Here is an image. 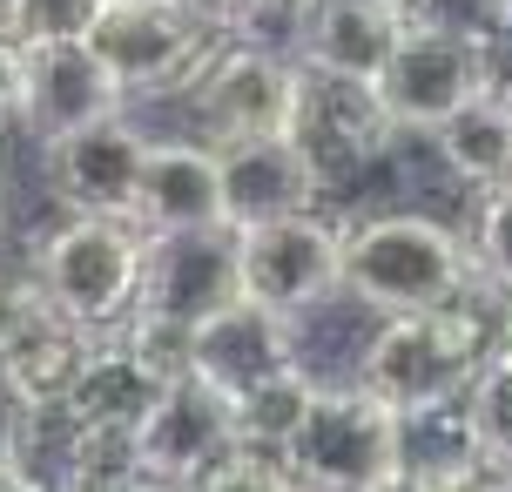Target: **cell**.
<instances>
[{
  "mask_svg": "<svg viewBox=\"0 0 512 492\" xmlns=\"http://www.w3.org/2000/svg\"><path fill=\"white\" fill-rule=\"evenodd\" d=\"M499 351V290L479 304H445V311H405L384 317L371 344L358 351V385L384 398L405 418H452L465 391L479 385L486 358Z\"/></svg>",
  "mask_w": 512,
  "mask_h": 492,
  "instance_id": "6da1fadb",
  "label": "cell"
},
{
  "mask_svg": "<svg viewBox=\"0 0 512 492\" xmlns=\"http://www.w3.org/2000/svg\"><path fill=\"white\" fill-rule=\"evenodd\" d=\"M472 284H479L472 243L438 216L398 209V216H371L344 236V290L378 317L445 311Z\"/></svg>",
  "mask_w": 512,
  "mask_h": 492,
  "instance_id": "7a4b0ae2",
  "label": "cell"
},
{
  "mask_svg": "<svg viewBox=\"0 0 512 492\" xmlns=\"http://www.w3.org/2000/svg\"><path fill=\"white\" fill-rule=\"evenodd\" d=\"M81 41L128 102H162V95H189L230 34L196 0H102Z\"/></svg>",
  "mask_w": 512,
  "mask_h": 492,
  "instance_id": "3957f363",
  "label": "cell"
},
{
  "mask_svg": "<svg viewBox=\"0 0 512 492\" xmlns=\"http://www.w3.org/2000/svg\"><path fill=\"white\" fill-rule=\"evenodd\" d=\"M149 236L115 216H68L34 243V290L81 331H122L142 304Z\"/></svg>",
  "mask_w": 512,
  "mask_h": 492,
  "instance_id": "277c9868",
  "label": "cell"
},
{
  "mask_svg": "<svg viewBox=\"0 0 512 492\" xmlns=\"http://www.w3.org/2000/svg\"><path fill=\"white\" fill-rule=\"evenodd\" d=\"M411 425L364 385H324L304 412L297 439L283 445V466L304 492H384L405 479Z\"/></svg>",
  "mask_w": 512,
  "mask_h": 492,
  "instance_id": "5b68a950",
  "label": "cell"
},
{
  "mask_svg": "<svg viewBox=\"0 0 512 492\" xmlns=\"http://www.w3.org/2000/svg\"><path fill=\"white\" fill-rule=\"evenodd\" d=\"M196 142L230 149V142H263V135H297L304 115V68H290L283 54L256 41H223L203 81L189 88Z\"/></svg>",
  "mask_w": 512,
  "mask_h": 492,
  "instance_id": "8992f818",
  "label": "cell"
},
{
  "mask_svg": "<svg viewBox=\"0 0 512 492\" xmlns=\"http://www.w3.org/2000/svg\"><path fill=\"white\" fill-rule=\"evenodd\" d=\"M135 472L155 479V486H176V492H196L209 472L230 459L243 445V425H236V398L223 385H209L196 371H182L162 385L142 425H135Z\"/></svg>",
  "mask_w": 512,
  "mask_h": 492,
  "instance_id": "52a82bcc",
  "label": "cell"
},
{
  "mask_svg": "<svg viewBox=\"0 0 512 492\" xmlns=\"http://www.w3.org/2000/svg\"><path fill=\"white\" fill-rule=\"evenodd\" d=\"M344 236L331 216H283V223H263V230L236 236V257H243V297L263 304L277 317H310L317 304H331L344 290Z\"/></svg>",
  "mask_w": 512,
  "mask_h": 492,
  "instance_id": "ba28073f",
  "label": "cell"
},
{
  "mask_svg": "<svg viewBox=\"0 0 512 492\" xmlns=\"http://www.w3.org/2000/svg\"><path fill=\"white\" fill-rule=\"evenodd\" d=\"M486 88H499L492 81V48H472L459 34H432V27H405L391 61H384L378 108L391 115L398 135H438Z\"/></svg>",
  "mask_w": 512,
  "mask_h": 492,
  "instance_id": "9c48e42d",
  "label": "cell"
},
{
  "mask_svg": "<svg viewBox=\"0 0 512 492\" xmlns=\"http://www.w3.org/2000/svg\"><path fill=\"white\" fill-rule=\"evenodd\" d=\"M243 304V257H236V230H182V236H149V270H142V304L196 331L209 317Z\"/></svg>",
  "mask_w": 512,
  "mask_h": 492,
  "instance_id": "30bf717a",
  "label": "cell"
},
{
  "mask_svg": "<svg viewBox=\"0 0 512 492\" xmlns=\"http://www.w3.org/2000/svg\"><path fill=\"white\" fill-rule=\"evenodd\" d=\"M142 162H149V135L128 115H108L95 129L68 135L48 149V182L54 203L68 216H115L135 223V189H142Z\"/></svg>",
  "mask_w": 512,
  "mask_h": 492,
  "instance_id": "8fae6325",
  "label": "cell"
},
{
  "mask_svg": "<svg viewBox=\"0 0 512 492\" xmlns=\"http://www.w3.org/2000/svg\"><path fill=\"white\" fill-rule=\"evenodd\" d=\"M27 48V41H21ZM122 88L102 61L88 54V41H34L27 48V88H21V129L34 142H68V135L95 129L108 115H122Z\"/></svg>",
  "mask_w": 512,
  "mask_h": 492,
  "instance_id": "7c38bea8",
  "label": "cell"
},
{
  "mask_svg": "<svg viewBox=\"0 0 512 492\" xmlns=\"http://www.w3.org/2000/svg\"><path fill=\"white\" fill-rule=\"evenodd\" d=\"M391 142H398V129H391V115L378 108V88H351V81L304 75L297 149L310 156V169H317V182H324V189L364 176V169H371Z\"/></svg>",
  "mask_w": 512,
  "mask_h": 492,
  "instance_id": "4fadbf2b",
  "label": "cell"
},
{
  "mask_svg": "<svg viewBox=\"0 0 512 492\" xmlns=\"http://www.w3.org/2000/svg\"><path fill=\"white\" fill-rule=\"evenodd\" d=\"M398 34H405V14H398L391 0H304V7H297L304 75H324V81L378 88Z\"/></svg>",
  "mask_w": 512,
  "mask_h": 492,
  "instance_id": "5bb4252c",
  "label": "cell"
},
{
  "mask_svg": "<svg viewBox=\"0 0 512 492\" xmlns=\"http://www.w3.org/2000/svg\"><path fill=\"white\" fill-rule=\"evenodd\" d=\"M223 162V230H263L283 216L317 209L324 182L310 169V156L297 149V135H263V142H230L216 149Z\"/></svg>",
  "mask_w": 512,
  "mask_h": 492,
  "instance_id": "9a60e30c",
  "label": "cell"
},
{
  "mask_svg": "<svg viewBox=\"0 0 512 492\" xmlns=\"http://www.w3.org/2000/svg\"><path fill=\"white\" fill-rule=\"evenodd\" d=\"M283 364H297V324L250 304V297L189 331V371L209 378V385H223L230 398L256 391L263 378H277Z\"/></svg>",
  "mask_w": 512,
  "mask_h": 492,
  "instance_id": "2e32d148",
  "label": "cell"
},
{
  "mask_svg": "<svg viewBox=\"0 0 512 492\" xmlns=\"http://www.w3.org/2000/svg\"><path fill=\"white\" fill-rule=\"evenodd\" d=\"M223 223V162L209 142H149L142 189H135V230L182 236Z\"/></svg>",
  "mask_w": 512,
  "mask_h": 492,
  "instance_id": "e0dca14e",
  "label": "cell"
},
{
  "mask_svg": "<svg viewBox=\"0 0 512 492\" xmlns=\"http://www.w3.org/2000/svg\"><path fill=\"white\" fill-rule=\"evenodd\" d=\"M95 358V331H81L41 297V311L27 317V331L0 351V391L14 412H48V405H68L81 385V371Z\"/></svg>",
  "mask_w": 512,
  "mask_h": 492,
  "instance_id": "ac0fdd59",
  "label": "cell"
},
{
  "mask_svg": "<svg viewBox=\"0 0 512 492\" xmlns=\"http://www.w3.org/2000/svg\"><path fill=\"white\" fill-rule=\"evenodd\" d=\"M155 398H162V378L108 331V344H95V358L81 371L68 412H75L88 432H128V439H135V425H142V412H149Z\"/></svg>",
  "mask_w": 512,
  "mask_h": 492,
  "instance_id": "d6986e66",
  "label": "cell"
},
{
  "mask_svg": "<svg viewBox=\"0 0 512 492\" xmlns=\"http://www.w3.org/2000/svg\"><path fill=\"white\" fill-rule=\"evenodd\" d=\"M432 142H438V162L472 189L512 182V88H486L479 102H465Z\"/></svg>",
  "mask_w": 512,
  "mask_h": 492,
  "instance_id": "ffe728a7",
  "label": "cell"
},
{
  "mask_svg": "<svg viewBox=\"0 0 512 492\" xmlns=\"http://www.w3.org/2000/svg\"><path fill=\"white\" fill-rule=\"evenodd\" d=\"M317 378H310L304 364H283L277 378H263L256 391H243L236 398V425H243V445H256V452H277L297 439V425H304V412L317 405Z\"/></svg>",
  "mask_w": 512,
  "mask_h": 492,
  "instance_id": "44dd1931",
  "label": "cell"
},
{
  "mask_svg": "<svg viewBox=\"0 0 512 492\" xmlns=\"http://www.w3.org/2000/svg\"><path fill=\"white\" fill-rule=\"evenodd\" d=\"M459 418H465V432H472V445H479V459L512 466V344L486 358L479 385L465 391Z\"/></svg>",
  "mask_w": 512,
  "mask_h": 492,
  "instance_id": "7402d4cb",
  "label": "cell"
},
{
  "mask_svg": "<svg viewBox=\"0 0 512 492\" xmlns=\"http://www.w3.org/2000/svg\"><path fill=\"white\" fill-rule=\"evenodd\" d=\"M512 0H398L405 27H432V34H459L472 48H499Z\"/></svg>",
  "mask_w": 512,
  "mask_h": 492,
  "instance_id": "603a6c76",
  "label": "cell"
},
{
  "mask_svg": "<svg viewBox=\"0 0 512 492\" xmlns=\"http://www.w3.org/2000/svg\"><path fill=\"white\" fill-rule=\"evenodd\" d=\"M472 263L492 290L512 297V182L479 196V216H472Z\"/></svg>",
  "mask_w": 512,
  "mask_h": 492,
  "instance_id": "cb8c5ba5",
  "label": "cell"
},
{
  "mask_svg": "<svg viewBox=\"0 0 512 492\" xmlns=\"http://www.w3.org/2000/svg\"><path fill=\"white\" fill-rule=\"evenodd\" d=\"M196 492H304L297 486V472L283 466L277 452H256V445H236L223 466L209 472Z\"/></svg>",
  "mask_w": 512,
  "mask_h": 492,
  "instance_id": "d4e9b609",
  "label": "cell"
},
{
  "mask_svg": "<svg viewBox=\"0 0 512 492\" xmlns=\"http://www.w3.org/2000/svg\"><path fill=\"white\" fill-rule=\"evenodd\" d=\"M102 14V0H21L14 14V41H81Z\"/></svg>",
  "mask_w": 512,
  "mask_h": 492,
  "instance_id": "484cf974",
  "label": "cell"
},
{
  "mask_svg": "<svg viewBox=\"0 0 512 492\" xmlns=\"http://www.w3.org/2000/svg\"><path fill=\"white\" fill-rule=\"evenodd\" d=\"M209 21L223 27V34H236L243 41V27L250 21H270V14H290V7H304V0H196Z\"/></svg>",
  "mask_w": 512,
  "mask_h": 492,
  "instance_id": "4316f807",
  "label": "cell"
},
{
  "mask_svg": "<svg viewBox=\"0 0 512 492\" xmlns=\"http://www.w3.org/2000/svg\"><path fill=\"white\" fill-rule=\"evenodd\" d=\"M21 88H27V48L0 34V122H21Z\"/></svg>",
  "mask_w": 512,
  "mask_h": 492,
  "instance_id": "83f0119b",
  "label": "cell"
},
{
  "mask_svg": "<svg viewBox=\"0 0 512 492\" xmlns=\"http://www.w3.org/2000/svg\"><path fill=\"white\" fill-rule=\"evenodd\" d=\"M41 311V290L34 284H14V277H0V351L27 331V317Z\"/></svg>",
  "mask_w": 512,
  "mask_h": 492,
  "instance_id": "f1b7e54d",
  "label": "cell"
},
{
  "mask_svg": "<svg viewBox=\"0 0 512 492\" xmlns=\"http://www.w3.org/2000/svg\"><path fill=\"white\" fill-rule=\"evenodd\" d=\"M0 492H48V486H41L34 472H21L14 459H7V452H0Z\"/></svg>",
  "mask_w": 512,
  "mask_h": 492,
  "instance_id": "f546056e",
  "label": "cell"
},
{
  "mask_svg": "<svg viewBox=\"0 0 512 492\" xmlns=\"http://www.w3.org/2000/svg\"><path fill=\"white\" fill-rule=\"evenodd\" d=\"M7 216H14V182H7V169H0V236H7Z\"/></svg>",
  "mask_w": 512,
  "mask_h": 492,
  "instance_id": "4dcf8cb0",
  "label": "cell"
},
{
  "mask_svg": "<svg viewBox=\"0 0 512 492\" xmlns=\"http://www.w3.org/2000/svg\"><path fill=\"white\" fill-rule=\"evenodd\" d=\"M115 492H176V486H155V479H142V472H135V479H122Z\"/></svg>",
  "mask_w": 512,
  "mask_h": 492,
  "instance_id": "1f68e13d",
  "label": "cell"
},
{
  "mask_svg": "<svg viewBox=\"0 0 512 492\" xmlns=\"http://www.w3.org/2000/svg\"><path fill=\"white\" fill-rule=\"evenodd\" d=\"M14 14H21V0H0V34H14Z\"/></svg>",
  "mask_w": 512,
  "mask_h": 492,
  "instance_id": "d6a6232c",
  "label": "cell"
},
{
  "mask_svg": "<svg viewBox=\"0 0 512 492\" xmlns=\"http://www.w3.org/2000/svg\"><path fill=\"white\" fill-rule=\"evenodd\" d=\"M384 492H425V486H418V479H398V486H384Z\"/></svg>",
  "mask_w": 512,
  "mask_h": 492,
  "instance_id": "836d02e7",
  "label": "cell"
},
{
  "mask_svg": "<svg viewBox=\"0 0 512 492\" xmlns=\"http://www.w3.org/2000/svg\"><path fill=\"white\" fill-rule=\"evenodd\" d=\"M391 7H398V0H391Z\"/></svg>",
  "mask_w": 512,
  "mask_h": 492,
  "instance_id": "e575fe53",
  "label": "cell"
}]
</instances>
